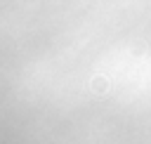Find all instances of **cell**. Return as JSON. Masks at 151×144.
I'll return each instance as SVG.
<instances>
[{"mask_svg": "<svg viewBox=\"0 0 151 144\" xmlns=\"http://www.w3.org/2000/svg\"><path fill=\"white\" fill-rule=\"evenodd\" d=\"M92 87H94L97 92H104V90H106V80H104V78H94V80H92Z\"/></svg>", "mask_w": 151, "mask_h": 144, "instance_id": "obj_1", "label": "cell"}]
</instances>
